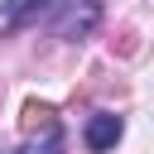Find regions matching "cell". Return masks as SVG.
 <instances>
[{
	"label": "cell",
	"instance_id": "obj_4",
	"mask_svg": "<svg viewBox=\"0 0 154 154\" xmlns=\"http://www.w3.org/2000/svg\"><path fill=\"white\" fill-rule=\"evenodd\" d=\"M0 154H19V149H0Z\"/></svg>",
	"mask_w": 154,
	"mask_h": 154
},
{
	"label": "cell",
	"instance_id": "obj_2",
	"mask_svg": "<svg viewBox=\"0 0 154 154\" xmlns=\"http://www.w3.org/2000/svg\"><path fill=\"white\" fill-rule=\"evenodd\" d=\"M120 135H125V120H120L116 111H96V116H87V125H82V144H87L91 154H111V149L120 144Z\"/></svg>",
	"mask_w": 154,
	"mask_h": 154
},
{
	"label": "cell",
	"instance_id": "obj_3",
	"mask_svg": "<svg viewBox=\"0 0 154 154\" xmlns=\"http://www.w3.org/2000/svg\"><path fill=\"white\" fill-rule=\"evenodd\" d=\"M58 0H0V29L14 34V29H29L38 24V14H48Z\"/></svg>",
	"mask_w": 154,
	"mask_h": 154
},
{
	"label": "cell",
	"instance_id": "obj_1",
	"mask_svg": "<svg viewBox=\"0 0 154 154\" xmlns=\"http://www.w3.org/2000/svg\"><path fill=\"white\" fill-rule=\"evenodd\" d=\"M96 24H101V0H67L63 14L53 19V34L67 38V43H77V38H87Z\"/></svg>",
	"mask_w": 154,
	"mask_h": 154
}]
</instances>
